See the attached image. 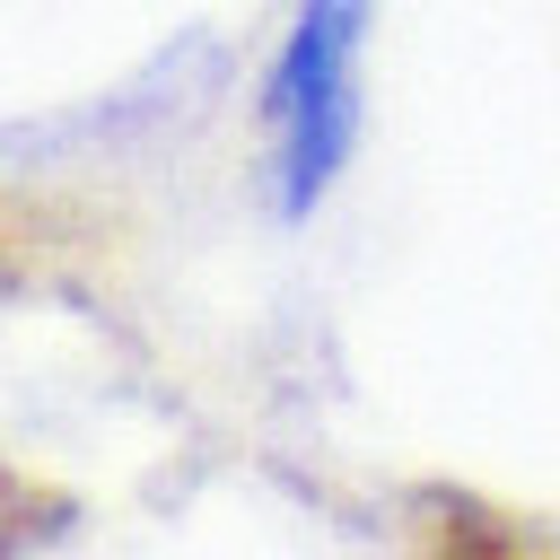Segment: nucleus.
<instances>
[{
	"label": "nucleus",
	"instance_id": "f257e3e1",
	"mask_svg": "<svg viewBox=\"0 0 560 560\" xmlns=\"http://www.w3.org/2000/svg\"><path fill=\"white\" fill-rule=\"evenodd\" d=\"M376 0H298L271 70H262V166L271 201L306 219L359 140V52H368Z\"/></svg>",
	"mask_w": 560,
	"mask_h": 560
}]
</instances>
